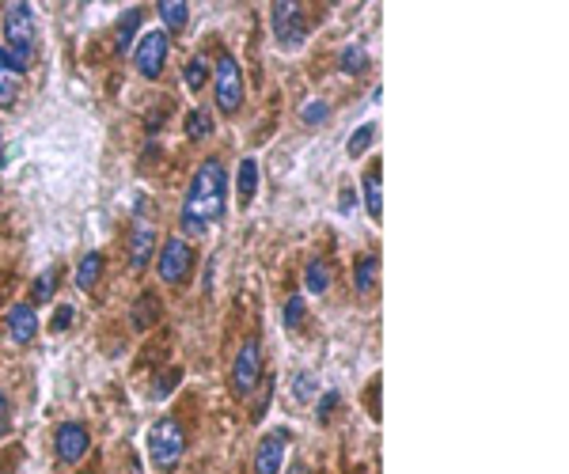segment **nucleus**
I'll return each instance as SVG.
<instances>
[{
	"mask_svg": "<svg viewBox=\"0 0 569 474\" xmlns=\"http://www.w3.org/2000/svg\"><path fill=\"white\" fill-rule=\"evenodd\" d=\"M224 197H228V171L220 160H205L190 182L187 201H182L179 228L187 236H205L224 217Z\"/></svg>",
	"mask_w": 569,
	"mask_h": 474,
	"instance_id": "nucleus-1",
	"label": "nucleus"
},
{
	"mask_svg": "<svg viewBox=\"0 0 569 474\" xmlns=\"http://www.w3.org/2000/svg\"><path fill=\"white\" fill-rule=\"evenodd\" d=\"M35 50H38V23L31 4H8L4 8V46H0V57L12 73H27L35 65Z\"/></svg>",
	"mask_w": 569,
	"mask_h": 474,
	"instance_id": "nucleus-2",
	"label": "nucleus"
},
{
	"mask_svg": "<svg viewBox=\"0 0 569 474\" xmlns=\"http://www.w3.org/2000/svg\"><path fill=\"white\" fill-rule=\"evenodd\" d=\"M187 452V429L175 418H160L148 429V455L156 467H175Z\"/></svg>",
	"mask_w": 569,
	"mask_h": 474,
	"instance_id": "nucleus-3",
	"label": "nucleus"
},
{
	"mask_svg": "<svg viewBox=\"0 0 569 474\" xmlns=\"http://www.w3.org/2000/svg\"><path fill=\"white\" fill-rule=\"evenodd\" d=\"M212 95H217V107L224 114H239V107H244V73H239V61L232 53H220L217 68H212Z\"/></svg>",
	"mask_w": 569,
	"mask_h": 474,
	"instance_id": "nucleus-4",
	"label": "nucleus"
},
{
	"mask_svg": "<svg viewBox=\"0 0 569 474\" xmlns=\"http://www.w3.org/2000/svg\"><path fill=\"white\" fill-rule=\"evenodd\" d=\"M259 383H262V341L247 338L244 349H239V357H236V365H232V391L239 398H247Z\"/></svg>",
	"mask_w": 569,
	"mask_h": 474,
	"instance_id": "nucleus-5",
	"label": "nucleus"
},
{
	"mask_svg": "<svg viewBox=\"0 0 569 474\" xmlns=\"http://www.w3.org/2000/svg\"><path fill=\"white\" fill-rule=\"evenodd\" d=\"M160 277L167 285H182L190 277V269H194V247L182 236H171L164 247H160Z\"/></svg>",
	"mask_w": 569,
	"mask_h": 474,
	"instance_id": "nucleus-6",
	"label": "nucleus"
},
{
	"mask_svg": "<svg viewBox=\"0 0 569 474\" xmlns=\"http://www.w3.org/2000/svg\"><path fill=\"white\" fill-rule=\"evenodd\" d=\"M274 20V38L284 50H301L308 38V16H301V4H274L269 8Z\"/></svg>",
	"mask_w": 569,
	"mask_h": 474,
	"instance_id": "nucleus-7",
	"label": "nucleus"
},
{
	"mask_svg": "<svg viewBox=\"0 0 569 474\" xmlns=\"http://www.w3.org/2000/svg\"><path fill=\"white\" fill-rule=\"evenodd\" d=\"M167 35L164 31H148L145 38H140V46L133 53V65H137V73L145 76V80H156L164 73V61H167Z\"/></svg>",
	"mask_w": 569,
	"mask_h": 474,
	"instance_id": "nucleus-8",
	"label": "nucleus"
},
{
	"mask_svg": "<svg viewBox=\"0 0 569 474\" xmlns=\"http://www.w3.org/2000/svg\"><path fill=\"white\" fill-rule=\"evenodd\" d=\"M53 448H57V459H61V463H76V459L88 455L92 437H88V429H84L80 422H65L61 429H57Z\"/></svg>",
	"mask_w": 569,
	"mask_h": 474,
	"instance_id": "nucleus-9",
	"label": "nucleus"
},
{
	"mask_svg": "<svg viewBox=\"0 0 569 474\" xmlns=\"http://www.w3.org/2000/svg\"><path fill=\"white\" fill-rule=\"evenodd\" d=\"M284 452H289V433H284V429L266 433L259 452H254V474H277L284 463Z\"/></svg>",
	"mask_w": 569,
	"mask_h": 474,
	"instance_id": "nucleus-10",
	"label": "nucleus"
},
{
	"mask_svg": "<svg viewBox=\"0 0 569 474\" xmlns=\"http://www.w3.org/2000/svg\"><path fill=\"white\" fill-rule=\"evenodd\" d=\"M8 334H12V341H20V346H27V341L38 334V311H35V304H12L8 308Z\"/></svg>",
	"mask_w": 569,
	"mask_h": 474,
	"instance_id": "nucleus-11",
	"label": "nucleus"
},
{
	"mask_svg": "<svg viewBox=\"0 0 569 474\" xmlns=\"http://www.w3.org/2000/svg\"><path fill=\"white\" fill-rule=\"evenodd\" d=\"M156 251V232L148 224H137L133 228V239H130V269L133 274H140V269L148 266V258Z\"/></svg>",
	"mask_w": 569,
	"mask_h": 474,
	"instance_id": "nucleus-12",
	"label": "nucleus"
},
{
	"mask_svg": "<svg viewBox=\"0 0 569 474\" xmlns=\"http://www.w3.org/2000/svg\"><path fill=\"white\" fill-rule=\"evenodd\" d=\"M164 315V304H160V296L156 293H140L137 296V304H133V311H130V319H133V326L137 330H148L156 319Z\"/></svg>",
	"mask_w": 569,
	"mask_h": 474,
	"instance_id": "nucleus-13",
	"label": "nucleus"
},
{
	"mask_svg": "<svg viewBox=\"0 0 569 474\" xmlns=\"http://www.w3.org/2000/svg\"><path fill=\"white\" fill-rule=\"evenodd\" d=\"M361 190H365V209H368V217L380 221L383 217V182H380V171H365V179H361Z\"/></svg>",
	"mask_w": 569,
	"mask_h": 474,
	"instance_id": "nucleus-14",
	"label": "nucleus"
},
{
	"mask_svg": "<svg viewBox=\"0 0 569 474\" xmlns=\"http://www.w3.org/2000/svg\"><path fill=\"white\" fill-rule=\"evenodd\" d=\"M376 277H380V258L376 254H361L357 258V269H353V285H357V293L368 296L376 289Z\"/></svg>",
	"mask_w": 569,
	"mask_h": 474,
	"instance_id": "nucleus-15",
	"label": "nucleus"
},
{
	"mask_svg": "<svg viewBox=\"0 0 569 474\" xmlns=\"http://www.w3.org/2000/svg\"><path fill=\"white\" fill-rule=\"evenodd\" d=\"M140 20H145V12H140V8H130L118 20V27H114V50H118V53H130V42H133V31L140 27Z\"/></svg>",
	"mask_w": 569,
	"mask_h": 474,
	"instance_id": "nucleus-16",
	"label": "nucleus"
},
{
	"mask_svg": "<svg viewBox=\"0 0 569 474\" xmlns=\"http://www.w3.org/2000/svg\"><path fill=\"white\" fill-rule=\"evenodd\" d=\"M236 190H239V201H244V205H251L254 194H259V160H251V156H247V160L239 164Z\"/></svg>",
	"mask_w": 569,
	"mask_h": 474,
	"instance_id": "nucleus-17",
	"label": "nucleus"
},
{
	"mask_svg": "<svg viewBox=\"0 0 569 474\" xmlns=\"http://www.w3.org/2000/svg\"><path fill=\"white\" fill-rule=\"evenodd\" d=\"M99 274H103V254H99V251L84 254V258H80V266H76V289L92 293V289H95V281H99Z\"/></svg>",
	"mask_w": 569,
	"mask_h": 474,
	"instance_id": "nucleus-18",
	"label": "nucleus"
},
{
	"mask_svg": "<svg viewBox=\"0 0 569 474\" xmlns=\"http://www.w3.org/2000/svg\"><path fill=\"white\" fill-rule=\"evenodd\" d=\"M304 285H308V293H316V296L331 289V269H326L323 258H311V262H308V269H304Z\"/></svg>",
	"mask_w": 569,
	"mask_h": 474,
	"instance_id": "nucleus-19",
	"label": "nucleus"
},
{
	"mask_svg": "<svg viewBox=\"0 0 569 474\" xmlns=\"http://www.w3.org/2000/svg\"><path fill=\"white\" fill-rule=\"evenodd\" d=\"M187 137H194V141L212 137V114H209V110L194 107V110L187 114Z\"/></svg>",
	"mask_w": 569,
	"mask_h": 474,
	"instance_id": "nucleus-20",
	"label": "nucleus"
},
{
	"mask_svg": "<svg viewBox=\"0 0 569 474\" xmlns=\"http://www.w3.org/2000/svg\"><path fill=\"white\" fill-rule=\"evenodd\" d=\"M160 16L167 23V31H182L190 20V4H182V0H167V4H160Z\"/></svg>",
	"mask_w": 569,
	"mask_h": 474,
	"instance_id": "nucleus-21",
	"label": "nucleus"
},
{
	"mask_svg": "<svg viewBox=\"0 0 569 474\" xmlns=\"http://www.w3.org/2000/svg\"><path fill=\"white\" fill-rule=\"evenodd\" d=\"M53 285H57V269H46L42 277H35V285H31V300H35V304H50V300H53Z\"/></svg>",
	"mask_w": 569,
	"mask_h": 474,
	"instance_id": "nucleus-22",
	"label": "nucleus"
},
{
	"mask_svg": "<svg viewBox=\"0 0 569 474\" xmlns=\"http://www.w3.org/2000/svg\"><path fill=\"white\" fill-rule=\"evenodd\" d=\"M182 80H187V88H190V92H202V88H205V80H209V65H205V57H194V61L187 65V76H182Z\"/></svg>",
	"mask_w": 569,
	"mask_h": 474,
	"instance_id": "nucleus-23",
	"label": "nucleus"
},
{
	"mask_svg": "<svg viewBox=\"0 0 569 474\" xmlns=\"http://www.w3.org/2000/svg\"><path fill=\"white\" fill-rule=\"evenodd\" d=\"M12 103H16V73L0 57V107H12Z\"/></svg>",
	"mask_w": 569,
	"mask_h": 474,
	"instance_id": "nucleus-24",
	"label": "nucleus"
},
{
	"mask_svg": "<svg viewBox=\"0 0 569 474\" xmlns=\"http://www.w3.org/2000/svg\"><path fill=\"white\" fill-rule=\"evenodd\" d=\"M376 141V122H368V125H361L357 133H353V141H349V156H365V149Z\"/></svg>",
	"mask_w": 569,
	"mask_h": 474,
	"instance_id": "nucleus-25",
	"label": "nucleus"
},
{
	"mask_svg": "<svg viewBox=\"0 0 569 474\" xmlns=\"http://www.w3.org/2000/svg\"><path fill=\"white\" fill-rule=\"evenodd\" d=\"M365 65H368V53L361 46H346V50H341V68H346V73H361Z\"/></svg>",
	"mask_w": 569,
	"mask_h": 474,
	"instance_id": "nucleus-26",
	"label": "nucleus"
},
{
	"mask_svg": "<svg viewBox=\"0 0 569 474\" xmlns=\"http://www.w3.org/2000/svg\"><path fill=\"white\" fill-rule=\"evenodd\" d=\"M304 323V300L301 296H289V304H284V326L296 330Z\"/></svg>",
	"mask_w": 569,
	"mask_h": 474,
	"instance_id": "nucleus-27",
	"label": "nucleus"
},
{
	"mask_svg": "<svg viewBox=\"0 0 569 474\" xmlns=\"http://www.w3.org/2000/svg\"><path fill=\"white\" fill-rule=\"evenodd\" d=\"M73 319H76V311L68 308V304H61V308L53 311V323H50V330H53V334H61V330H65L68 323H73Z\"/></svg>",
	"mask_w": 569,
	"mask_h": 474,
	"instance_id": "nucleus-28",
	"label": "nucleus"
},
{
	"mask_svg": "<svg viewBox=\"0 0 569 474\" xmlns=\"http://www.w3.org/2000/svg\"><path fill=\"white\" fill-rule=\"evenodd\" d=\"M269 395H274V383H262V395H259V402H254V410H251V422H262L266 418V406H269Z\"/></svg>",
	"mask_w": 569,
	"mask_h": 474,
	"instance_id": "nucleus-29",
	"label": "nucleus"
},
{
	"mask_svg": "<svg viewBox=\"0 0 569 474\" xmlns=\"http://www.w3.org/2000/svg\"><path fill=\"white\" fill-rule=\"evenodd\" d=\"M293 391H296V402H308L311 395H316V380H311L308 372H301V376H296V387H293Z\"/></svg>",
	"mask_w": 569,
	"mask_h": 474,
	"instance_id": "nucleus-30",
	"label": "nucleus"
},
{
	"mask_svg": "<svg viewBox=\"0 0 569 474\" xmlns=\"http://www.w3.org/2000/svg\"><path fill=\"white\" fill-rule=\"evenodd\" d=\"M326 114H331V110H326L323 103H308V107H304V122H308V125H323Z\"/></svg>",
	"mask_w": 569,
	"mask_h": 474,
	"instance_id": "nucleus-31",
	"label": "nucleus"
},
{
	"mask_svg": "<svg viewBox=\"0 0 569 474\" xmlns=\"http://www.w3.org/2000/svg\"><path fill=\"white\" fill-rule=\"evenodd\" d=\"M338 391H326L323 395V402H319V422H331V414H334V406H338Z\"/></svg>",
	"mask_w": 569,
	"mask_h": 474,
	"instance_id": "nucleus-32",
	"label": "nucleus"
},
{
	"mask_svg": "<svg viewBox=\"0 0 569 474\" xmlns=\"http://www.w3.org/2000/svg\"><path fill=\"white\" fill-rule=\"evenodd\" d=\"M8 422H12V406H8V395L0 391V440L8 433Z\"/></svg>",
	"mask_w": 569,
	"mask_h": 474,
	"instance_id": "nucleus-33",
	"label": "nucleus"
},
{
	"mask_svg": "<svg viewBox=\"0 0 569 474\" xmlns=\"http://www.w3.org/2000/svg\"><path fill=\"white\" fill-rule=\"evenodd\" d=\"M175 383H179V372H167V376H164V383H156V398H164V395H167Z\"/></svg>",
	"mask_w": 569,
	"mask_h": 474,
	"instance_id": "nucleus-34",
	"label": "nucleus"
},
{
	"mask_svg": "<svg viewBox=\"0 0 569 474\" xmlns=\"http://www.w3.org/2000/svg\"><path fill=\"white\" fill-rule=\"evenodd\" d=\"M338 205H341V213H353V190H349V186H341V201H338Z\"/></svg>",
	"mask_w": 569,
	"mask_h": 474,
	"instance_id": "nucleus-35",
	"label": "nucleus"
},
{
	"mask_svg": "<svg viewBox=\"0 0 569 474\" xmlns=\"http://www.w3.org/2000/svg\"><path fill=\"white\" fill-rule=\"evenodd\" d=\"M284 474H311V470H308L304 463H293V467H289V470H284Z\"/></svg>",
	"mask_w": 569,
	"mask_h": 474,
	"instance_id": "nucleus-36",
	"label": "nucleus"
},
{
	"mask_svg": "<svg viewBox=\"0 0 569 474\" xmlns=\"http://www.w3.org/2000/svg\"><path fill=\"white\" fill-rule=\"evenodd\" d=\"M130 474H140V467H137V459H133V463H130Z\"/></svg>",
	"mask_w": 569,
	"mask_h": 474,
	"instance_id": "nucleus-37",
	"label": "nucleus"
},
{
	"mask_svg": "<svg viewBox=\"0 0 569 474\" xmlns=\"http://www.w3.org/2000/svg\"><path fill=\"white\" fill-rule=\"evenodd\" d=\"M357 474H368V470H357Z\"/></svg>",
	"mask_w": 569,
	"mask_h": 474,
	"instance_id": "nucleus-38",
	"label": "nucleus"
},
{
	"mask_svg": "<svg viewBox=\"0 0 569 474\" xmlns=\"http://www.w3.org/2000/svg\"><path fill=\"white\" fill-rule=\"evenodd\" d=\"M0 474H4V467H0Z\"/></svg>",
	"mask_w": 569,
	"mask_h": 474,
	"instance_id": "nucleus-39",
	"label": "nucleus"
}]
</instances>
